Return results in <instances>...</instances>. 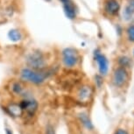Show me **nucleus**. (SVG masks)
Wrapping results in <instances>:
<instances>
[{
	"mask_svg": "<svg viewBox=\"0 0 134 134\" xmlns=\"http://www.w3.org/2000/svg\"><path fill=\"white\" fill-rule=\"evenodd\" d=\"M12 90H13L15 93H17V94H19V93L22 91V88L19 83H14L13 86H12Z\"/></svg>",
	"mask_w": 134,
	"mask_h": 134,
	"instance_id": "15",
	"label": "nucleus"
},
{
	"mask_svg": "<svg viewBox=\"0 0 134 134\" xmlns=\"http://www.w3.org/2000/svg\"><path fill=\"white\" fill-rule=\"evenodd\" d=\"M96 80H97V86H98V87H101V85H102V83H103L102 78H101L99 75H97V76H96Z\"/></svg>",
	"mask_w": 134,
	"mask_h": 134,
	"instance_id": "16",
	"label": "nucleus"
},
{
	"mask_svg": "<svg viewBox=\"0 0 134 134\" xmlns=\"http://www.w3.org/2000/svg\"><path fill=\"white\" fill-rule=\"evenodd\" d=\"M79 59L78 56V53L75 49L69 47L63 50L62 52V60L63 63L66 67L68 68H72L74 66L76 65V63Z\"/></svg>",
	"mask_w": 134,
	"mask_h": 134,
	"instance_id": "3",
	"label": "nucleus"
},
{
	"mask_svg": "<svg viewBox=\"0 0 134 134\" xmlns=\"http://www.w3.org/2000/svg\"><path fill=\"white\" fill-rule=\"evenodd\" d=\"M90 95V90L88 87H83L80 90L79 97L81 100H86L87 98H88Z\"/></svg>",
	"mask_w": 134,
	"mask_h": 134,
	"instance_id": "12",
	"label": "nucleus"
},
{
	"mask_svg": "<svg viewBox=\"0 0 134 134\" xmlns=\"http://www.w3.org/2000/svg\"><path fill=\"white\" fill-rule=\"evenodd\" d=\"M115 134H128V133H127V131L123 130V129H118V130L115 132Z\"/></svg>",
	"mask_w": 134,
	"mask_h": 134,
	"instance_id": "17",
	"label": "nucleus"
},
{
	"mask_svg": "<svg viewBox=\"0 0 134 134\" xmlns=\"http://www.w3.org/2000/svg\"><path fill=\"white\" fill-rule=\"evenodd\" d=\"M8 110L10 111V113L14 116V117H17V116H20L22 114V108L21 106H20L19 104H15V103H13V104L10 105Z\"/></svg>",
	"mask_w": 134,
	"mask_h": 134,
	"instance_id": "9",
	"label": "nucleus"
},
{
	"mask_svg": "<svg viewBox=\"0 0 134 134\" xmlns=\"http://www.w3.org/2000/svg\"><path fill=\"white\" fill-rule=\"evenodd\" d=\"M79 118H80L81 122L82 123V125H84L86 128L88 129V130H91V129H93V125H92L91 121L90 120L88 116L86 114V113H84V112L81 113V114L79 115Z\"/></svg>",
	"mask_w": 134,
	"mask_h": 134,
	"instance_id": "8",
	"label": "nucleus"
},
{
	"mask_svg": "<svg viewBox=\"0 0 134 134\" xmlns=\"http://www.w3.org/2000/svg\"><path fill=\"white\" fill-rule=\"evenodd\" d=\"M133 54H134V51H133Z\"/></svg>",
	"mask_w": 134,
	"mask_h": 134,
	"instance_id": "21",
	"label": "nucleus"
},
{
	"mask_svg": "<svg viewBox=\"0 0 134 134\" xmlns=\"http://www.w3.org/2000/svg\"><path fill=\"white\" fill-rule=\"evenodd\" d=\"M8 36H9V39L12 40V41H19V40H21L22 38V35L20 34V32L19 30H16V29H12L11 31L9 32L8 34Z\"/></svg>",
	"mask_w": 134,
	"mask_h": 134,
	"instance_id": "10",
	"label": "nucleus"
},
{
	"mask_svg": "<svg viewBox=\"0 0 134 134\" xmlns=\"http://www.w3.org/2000/svg\"><path fill=\"white\" fill-rule=\"evenodd\" d=\"M134 14V0H129L125 6V15L126 17H131Z\"/></svg>",
	"mask_w": 134,
	"mask_h": 134,
	"instance_id": "11",
	"label": "nucleus"
},
{
	"mask_svg": "<svg viewBox=\"0 0 134 134\" xmlns=\"http://www.w3.org/2000/svg\"><path fill=\"white\" fill-rule=\"evenodd\" d=\"M120 5L117 0H109L105 4V11L110 15H116L119 12Z\"/></svg>",
	"mask_w": 134,
	"mask_h": 134,
	"instance_id": "7",
	"label": "nucleus"
},
{
	"mask_svg": "<svg viewBox=\"0 0 134 134\" xmlns=\"http://www.w3.org/2000/svg\"><path fill=\"white\" fill-rule=\"evenodd\" d=\"M46 1H50V0H46Z\"/></svg>",
	"mask_w": 134,
	"mask_h": 134,
	"instance_id": "20",
	"label": "nucleus"
},
{
	"mask_svg": "<svg viewBox=\"0 0 134 134\" xmlns=\"http://www.w3.org/2000/svg\"><path fill=\"white\" fill-rule=\"evenodd\" d=\"M128 74L126 71L125 68L120 67L115 70L114 75H113V82L114 84L118 87H121L125 83L126 80H127Z\"/></svg>",
	"mask_w": 134,
	"mask_h": 134,
	"instance_id": "5",
	"label": "nucleus"
},
{
	"mask_svg": "<svg viewBox=\"0 0 134 134\" xmlns=\"http://www.w3.org/2000/svg\"><path fill=\"white\" fill-rule=\"evenodd\" d=\"M94 57L96 62L98 64V69L101 75H104L107 74L109 69V62L104 55L101 54L99 50H96L94 53Z\"/></svg>",
	"mask_w": 134,
	"mask_h": 134,
	"instance_id": "4",
	"label": "nucleus"
},
{
	"mask_svg": "<svg viewBox=\"0 0 134 134\" xmlns=\"http://www.w3.org/2000/svg\"><path fill=\"white\" fill-rule=\"evenodd\" d=\"M20 75H21V78L24 81L32 82L34 84L42 83L45 81V79H46V75H44L43 73L36 72L34 70L29 69H22L21 73H20Z\"/></svg>",
	"mask_w": 134,
	"mask_h": 134,
	"instance_id": "1",
	"label": "nucleus"
},
{
	"mask_svg": "<svg viewBox=\"0 0 134 134\" xmlns=\"http://www.w3.org/2000/svg\"><path fill=\"white\" fill-rule=\"evenodd\" d=\"M6 134H12V132L9 130V129H6Z\"/></svg>",
	"mask_w": 134,
	"mask_h": 134,
	"instance_id": "19",
	"label": "nucleus"
},
{
	"mask_svg": "<svg viewBox=\"0 0 134 134\" xmlns=\"http://www.w3.org/2000/svg\"><path fill=\"white\" fill-rule=\"evenodd\" d=\"M27 64L34 69H42L46 66V60L41 53L37 51L30 54L26 59Z\"/></svg>",
	"mask_w": 134,
	"mask_h": 134,
	"instance_id": "2",
	"label": "nucleus"
},
{
	"mask_svg": "<svg viewBox=\"0 0 134 134\" xmlns=\"http://www.w3.org/2000/svg\"><path fill=\"white\" fill-rule=\"evenodd\" d=\"M118 63L121 67L124 68H127L131 66V59L128 58L127 56H121L119 59H118Z\"/></svg>",
	"mask_w": 134,
	"mask_h": 134,
	"instance_id": "13",
	"label": "nucleus"
},
{
	"mask_svg": "<svg viewBox=\"0 0 134 134\" xmlns=\"http://www.w3.org/2000/svg\"><path fill=\"white\" fill-rule=\"evenodd\" d=\"M127 35H128V39L131 41L134 42V26H131L128 27L127 29Z\"/></svg>",
	"mask_w": 134,
	"mask_h": 134,
	"instance_id": "14",
	"label": "nucleus"
},
{
	"mask_svg": "<svg viewBox=\"0 0 134 134\" xmlns=\"http://www.w3.org/2000/svg\"><path fill=\"white\" fill-rule=\"evenodd\" d=\"M62 3L63 9H64L66 16L69 19H74L76 17V7L72 0H60Z\"/></svg>",
	"mask_w": 134,
	"mask_h": 134,
	"instance_id": "6",
	"label": "nucleus"
},
{
	"mask_svg": "<svg viewBox=\"0 0 134 134\" xmlns=\"http://www.w3.org/2000/svg\"><path fill=\"white\" fill-rule=\"evenodd\" d=\"M47 134H54V130H53V128L52 127H48V129H47Z\"/></svg>",
	"mask_w": 134,
	"mask_h": 134,
	"instance_id": "18",
	"label": "nucleus"
}]
</instances>
